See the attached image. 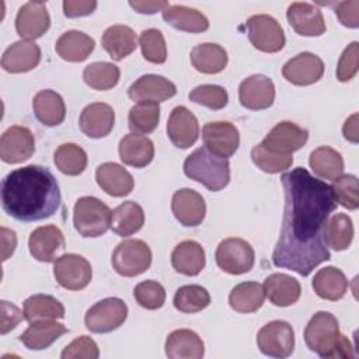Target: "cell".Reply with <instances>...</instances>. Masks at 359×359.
Returning <instances> with one entry per match:
<instances>
[{"label": "cell", "mask_w": 359, "mask_h": 359, "mask_svg": "<svg viewBox=\"0 0 359 359\" xmlns=\"http://www.w3.org/2000/svg\"><path fill=\"white\" fill-rule=\"evenodd\" d=\"M171 210L175 219L185 227L199 226L206 215V203L202 195L194 189H178L171 199Z\"/></svg>", "instance_id": "ffe728a7"}, {"label": "cell", "mask_w": 359, "mask_h": 359, "mask_svg": "<svg viewBox=\"0 0 359 359\" xmlns=\"http://www.w3.org/2000/svg\"><path fill=\"white\" fill-rule=\"evenodd\" d=\"M111 209L98 198L81 196L73 209L74 229L83 237H100L111 227Z\"/></svg>", "instance_id": "5b68a950"}, {"label": "cell", "mask_w": 359, "mask_h": 359, "mask_svg": "<svg viewBox=\"0 0 359 359\" xmlns=\"http://www.w3.org/2000/svg\"><path fill=\"white\" fill-rule=\"evenodd\" d=\"M129 6L140 14H156L157 11H164L170 3L168 1H156V0H135L129 1Z\"/></svg>", "instance_id": "6f0895ef"}, {"label": "cell", "mask_w": 359, "mask_h": 359, "mask_svg": "<svg viewBox=\"0 0 359 359\" xmlns=\"http://www.w3.org/2000/svg\"><path fill=\"white\" fill-rule=\"evenodd\" d=\"M1 208L20 222H38L56 213L60 188L55 175L42 165L29 164L8 172L1 181Z\"/></svg>", "instance_id": "7a4b0ae2"}, {"label": "cell", "mask_w": 359, "mask_h": 359, "mask_svg": "<svg viewBox=\"0 0 359 359\" xmlns=\"http://www.w3.org/2000/svg\"><path fill=\"white\" fill-rule=\"evenodd\" d=\"M282 74L294 86H310L323 77L324 62L311 52H302L283 65Z\"/></svg>", "instance_id": "e0dca14e"}, {"label": "cell", "mask_w": 359, "mask_h": 359, "mask_svg": "<svg viewBox=\"0 0 359 359\" xmlns=\"http://www.w3.org/2000/svg\"><path fill=\"white\" fill-rule=\"evenodd\" d=\"M184 174L216 192L230 182V164L227 158L210 153L206 147H199L185 158Z\"/></svg>", "instance_id": "277c9868"}, {"label": "cell", "mask_w": 359, "mask_h": 359, "mask_svg": "<svg viewBox=\"0 0 359 359\" xmlns=\"http://www.w3.org/2000/svg\"><path fill=\"white\" fill-rule=\"evenodd\" d=\"M324 237L327 247H331L335 251L346 250L353 238V224L352 219L345 213H335L328 217Z\"/></svg>", "instance_id": "60d3db41"}, {"label": "cell", "mask_w": 359, "mask_h": 359, "mask_svg": "<svg viewBox=\"0 0 359 359\" xmlns=\"http://www.w3.org/2000/svg\"><path fill=\"white\" fill-rule=\"evenodd\" d=\"M265 296L273 306L287 307L294 304L302 293L297 279L286 273H272L264 282Z\"/></svg>", "instance_id": "f1b7e54d"}, {"label": "cell", "mask_w": 359, "mask_h": 359, "mask_svg": "<svg viewBox=\"0 0 359 359\" xmlns=\"http://www.w3.org/2000/svg\"><path fill=\"white\" fill-rule=\"evenodd\" d=\"M115 123V112L105 102L88 104L80 114L79 126L81 132L93 139L105 137L109 135Z\"/></svg>", "instance_id": "603a6c76"}, {"label": "cell", "mask_w": 359, "mask_h": 359, "mask_svg": "<svg viewBox=\"0 0 359 359\" xmlns=\"http://www.w3.org/2000/svg\"><path fill=\"white\" fill-rule=\"evenodd\" d=\"M119 67L108 62L90 63L83 72L84 83L98 91H105L115 87L119 81Z\"/></svg>", "instance_id": "7bdbcfd3"}, {"label": "cell", "mask_w": 359, "mask_h": 359, "mask_svg": "<svg viewBox=\"0 0 359 359\" xmlns=\"http://www.w3.org/2000/svg\"><path fill=\"white\" fill-rule=\"evenodd\" d=\"M342 133H344V137L351 142V143H358L359 142V132H358V114H353L351 115L345 123H344V128H342Z\"/></svg>", "instance_id": "91938a15"}, {"label": "cell", "mask_w": 359, "mask_h": 359, "mask_svg": "<svg viewBox=\"0 0 359 359\" xmlns=\"http://www.w3.org/2000/svg\"><path fill=\"white\" fill-rule=\"evenodd\" d=\"M311 286L318 297L337 302L345 296L348 290V279L341 269L335 266H325L318 269L314 275Z\"/></svg>", "instance_id": "836d02e7"}, {"label": "cell", "mask_w": 359, "mask_h": 359, "mask_svg": "<svg viewBox=\"0 0 359 359\" xmlns=\"http://www.w3.org/2000/svg\"><path fill=\"white\" fill-rule=\"evenodd\" d=\"M50 27V17L42 1L22 4L15 17V31L24 41L41 38Z\"/></svg>", "instance_id": "2e32d148"}, {"label": "cell", "mask_w": 359, "mask_h": 359, "mask_svg": "<svg viewBox=\"0 0 359 359\" xmlns=\"http://www.w3.org/2000/svg\"><path fill=\"white\" fill-rule=\"evenodd\" d=\"M238 100L247 109L259 111L269 108L275 100L273 81L264 74L247 77L238 87Z\"/></svg>", "instance_id": "ac0fdd59"}, {"label": "cell", "mask_w": 359, "mask_h": 359, "mask_svg": "<svg viewBox=\"0 0 359 359\" xmlns=\"http://www.w3.org/2000/svg\"><path fill=\"white\" fill-rule=\"evenodd\" d=\"M358 65H359V43L353 41L351 45H348L337 66V79L339 81H349L353 79V76L358 73Z\"/></svg>", "instance_id": "f5cc1de1"}, {"label": "cell", "mask_w": 359, "mask_h": 359, "mask_svg": "<svg viewBox=\"0 0 359 359\" xmlns=\"http://www.w3.org/2000/svg\"><path fill=\"white\" fill-rule=\"evenodd\" d=\"M0 334L4 335L8 331H11L13 328H15L18 325V323L24 318V313H21V310L7 302V300H1L0 302Z\"/></svg>", "instance_id": "db71d44e"}, {"label": "cell", "mask_w": 359, "mask_h": 359, "mask_svg": "<svg viewBox=\"0 0 359 359\" xmlns=\"http://www.w3.org/2000/svg\"><path fill=\"white\" fill-rule=\"evenodd\" d=\"M309 139L307 129L300 128L299 125L283 121L276 123L269 133L264 137L261 144L273 153L278 154H292L293 151L302 149Z\"/></svg>", "instance_id": "4fadbf2b"}, {"label": "cell", "mask_w": 359, "mask_h": 359, "mask_svg": "<svg viewBox=\"0 0 359 359\" xmlns=\"http://www.w3.org/2000/svg\"><path fill=\"white\" fill-rule=\"evenodd\" d=\"M133 296L136 302L147 310H157L163 307L165 302V290L156 280H143L137 283L133 289Z\"/></svg>", "instance_id": "f907efd6"}, {"label": "cell", "mask_w": 359, "mask_h": 359, "mask_svg": "<svg viewBox=\"0 0 359 359\" xmlns=\"http://www.w3.org/2000/svg\"><path fill=\"white\" fill-rule=\"evenodd\" d=\"M94 39L81 31H66L56 41V53L67 62H83L94 50Z\"/></svg>", "instance_id": "d6a6232c"}, {"label": "cell", "mask_w": 359, "mask_h": 359, "mask_svg": "<svg viewBox=\"0 0 359 359\" xmlns=\"http://www.w3.org/2000/svg\"><path fill=\"white\" fill-rule=\"evenodd\" d=\"M55 165L66 175H79L87 167V154L76 143L60 144L53 156Z\"/></svg>", "instance_id": "ee69618b"}, {"label": "cell", "mask_w": 359, "mask_h": 359, "mask_svg": "<svg viewBox=\"0 0 359 359\" xmlns=\"http://www.w3.org/2000/svg\"><path fill=\"white\" fill-rule=\"evenodd\" d=\"M280 181L285 189V212L272 262L278 268L309 276L316 266L331 258L324 229L337 201L331 187L303 167L285 172Z\"/></svg>", "instance_id": "6da1fadb"}, {"label": "cell", "mask_w": 359, "mask_h": 359, "mask_svg": "<svg viewBox=\"0 0 359 359\" xmlns=\"http://www.w3.org/2000/svg\"><path fill=\"white\" fill-rule=\"evenodd\" d=\"M139 45L142 49L143 57L156 65H161L167 59V46L164 36L160 29L149 28L142 31L139 38Z\"/></svg>", "instance_id": "c3c4849f"}, {"label": "cell", "mask_w": 359, "mask_h": 359, "mask_svg": "<svg viewBox=\"0 0 359 359\" xmlns=\"http://www.w3.org/2000/svg\"><path fill=\"white\" fill-rule=\"evenodd\" d=\"M128 317V306L119 297H107L91 306L84 317L88 331L105 334L119 328Z\"/></svg>", "instance_id": "ba28073f"}, {"label": "cell", "mask_w": 359, "mask_h": 359, "mask_svg": "<svg viewBox=\"0 0 359 359\" xmlns=\"http://www.w3.org/2000/svg\"><path fill=\"white\" fill-rule=\"evenodd\" d=\"M251 158L258 168L269 174L286 171L293 164L292 154H278V153L269 151L261 143L252 147Z\"/></svg>", "instance_id": "7dc6e473"}, {"label": "cell", "mask_w": 359, "mask_h": 359, "mask_svg": "<svg viewBox=\"0 0 359 359\" xmlns=\"http://www.w3.org/2000/svg\"><path fill=\"white\" fill-rule=\"evenodd\" d=\"M304 342L324 359L355 358L351 341L339 332L338 320L328 311L316 313L304 328Z\"/></svg>", "instance_id": "3957f363"}, {"label": "cell", "mask_w": 359, "mask_h": 359, "mask_svg": "<svg viewBox=\"0 0 359 359\" xmlns=\"http://www.w3.org/2000/svg\"><path fill=\"white\" fill-rule=\"evenodd\" d=\"M165 355L170 359H201L205 355V345L196 332L175 330L165 339Z\"/></svg>", "instance_id": "484cf974"}, {"label": "cell", "mask_w": 359, "mask_h": 359, "mask_svg": "<svg viewBox=\"0 0 359 359\" xmlns=\"http://www.w3.org/2000/svg\"><path fill=\"white\" fill-rule=\"evenodd\" d=\"M330 187L337 203L349 210H356L359 208V182L355 175L341 174L332 180V185Z\"/></svg>", "instance_id": "bcb514c9"}, {"label": "cell", "mask_w": 359, "mask_h": 359, "mask_svg": "<svg viewBox=\"0 0 359 359\" xmlns=\"http://www.w3.org/2000/svg\"><path fill=\"white\" fill-rule=\"evenodd\" d=\"M67 332L66 325L50 321H36L31 323L29 327L20 335V341L25 348L31 351H42L49 348L59 337Z\"/></svg>", "instance_id": "1f68e13d"}, {"label": "cell", "mask_w": 359, "mask_h": 359, "mask_svg": "<svg viewBox=\"0 0 359 359\" xmlns=\"http://www.w3.org/2000/svg\"><path fill=\"white\" fill-rule=\"evenodd\" d=\"M161 13H163L164 21L180 31L198 34L209 28V20L206 18V15L192 7L174 4V6H168Z\"/></svg>", "instance_id": "e575fe53"}, {"label": "cell", "mask_w": 359, "mask_h": 359, "mask_svg": "<svg viewBox=\"0 0 359 359\" xmlns=\"http://www.w3.org/2000/svg\"><path fill=\"white\" fill-rule=\"evenodd\" d=\"M101 45L105 52L116 62L129 56L137 46L135 31L122 24L108 27L101 38Z\"/></svg>", "instance_id": "f546056e"}, {"label": "cell", "mask_w": 359, "mask_h": 359, "mask_svg": "<svg viewBox=\"0 0 359 359\" xmlns=\"http://www.w3.org/2000/svg\"><path fill=\"white\" fill-rule=\"evenodd\" d=\"M310 167L323 180H335L344 171V158L339 151L328 146H320L310 153Z\"/></svg>", "instance_id": "ab89813d"}, {"label": "cell", "mask_w": 359, "mask_h": 359, "mask_svg": "<svg viewBox=\"0 0 359 359\" xmlns=\"http://www.w3.org/2000/svg\"><path fill=\"white\" fill-rule=\"evenodd\" d=\"M154 157V144L153 142L139 133L125 135L119 142V158L123 164L143 168L151 163Z\"/></svg>", "instance_id": "83f0119b"}, {"label": "cell", "mask_w": 359, "mask_h": 359, "mask_svg": "<svg viewBox=\"0 0 359 359\" xmlns=\"http://www.w3.org/2000/svg\"><path fill=\"white\" fill-rule=\"evenodd\" d=\"M100 356L95 341L87 335H81L72 341L63 351L62 359H97Z\"/></svg>", "instance_id": "816d5d0a"}, {"label": "cell", "mask_w": 359, "mask_h": 359, "mask_svg": "<svg viewBox=\"0 0 359 359\" xmlns=\"http://www.w3.org/2000/svg\"><path fill=\"white\" fill-rule=\"evenodd\" d=\"M177 94L175 84L158 74L140 76L129 88L128 95L137 102H163Z\"/></svg>", "instance_id": "44dd1931"}, {"label": "cell", "mask_w": 359, "mask_h": 359, "mask_svg": "<svg viewBox=\"0 0 359 359\" xmlns=\"http://www.w3.org/2000/svg\"><path fill=\"white\" fill-rule=\"evenodd\" d=\"M24 318L31 324L36 321L60 320L65 317L63 304L50 294H32L24 302Z\"/></svg>", "instance_id": "74e56055"}, {"label": "cell", "mask_w": 359, "mask_h": 359, "mask_svg": "<svg viewBox=\"0 0 359 359\" xmlns=\"http://www.w3.org/2000/svg\"><path fill=\"white\" fill-rule=\"evenodd\" d=\"M264 300V286L258 282H241L229 294L230 307L238 313H254L262 307Z\"/></svg>", "instance_id": "f35d334b"}, {"label": "cell", "mask_w": 359, "mask_h": 359, "mask_svg": "<svg viewBox=\"0 0 359 359\" xmlns=\"http://www.w3.org/2000/svg\"><path fill=\"white\" fill-rule=\"evenodd\" d=\"M167 135L178 149H188L198 140L199 123L187 107H175L167 122Z\"/></svg>", "instance_id": "d6986e66"}, {"label": "cell", "mask_w": 359, "mask_h": 359, "mask_svg": "<svg viewBox=\"0 0 359 359\" xmlns=\"http://www.w3.org/2000/svg\"><path fill=\"white\" fill-rule=\"evenodd\" d=\"M95 8H97V1L94 0H65L63 1V13L67 18L88 15Z\"/></svg>", "instance_id": "9f6ffc18"}, {"label": "cell", "mask_w": 359, "mask_h": 359, "mask_svg": "<svg viewBox=\"0 0 359 359\" xmlns=\"http://www.w3.org/2000/svg\"><path fill=\"white\" fill-rule=\"evenodd\" d=\"M257 345L266 356L287 358L294 349V331L286 321H269L258 331Z\"/></svg>", "instance_id": "30bf717a"}, {"label": "cell", "mask_w": 359, "mask_h": 359, "mask_svg": "<svg viewBox=\"0 0 359 359\" xmlns=\"http://www.w3.org/2000/svg\"><path fill=\"white\" fill-rule=\"evenodd\" d=\"M188 97L192 102L201 104L213 111H219L224 108L229 102L227 91L222 86H216V84L198 86L188 94Z\"/></svg>", "instance_id": "681fc988"}, {"label": "cell", "mask_w": 359, "mask_h": 359, "mask_svg": "<svg viewBox=\"0 0 359 359\" xmlns=\"http://www.w3.org/2000/svg\"><path fill=\"white\" fill-rule=\"evenodd\" d=\"M151 265V250L137 238L121 241L112 252V266L116 273L132 278L143 273Z\"/></svg>", "instance_id": "8992f818"}, {"label": "cell", "mask_w": 359, "mask_h": 359, "mask_svg": "<svg viewBox=\"0 0 359 359\" xmlns=\"http://www.w3.org/2000/svg\"><path fill=\"white\" fill-rule=\"evenodd\" d=\"M202 139L205 147L222 158L231 157L240 144V133L237 128L226 121L205 123Z\"/></svg>", "instance_id": "7c38bea8"}, {"label": "cell", "mask_w": 359, "mask_h": 359, "mask_svg": "<svg viewBox=\"0 0 359 359\" xmlns=\"http://www.w3.org/2000/svg\"><path fill=\"white\" fill-rule=\"evenodd\" d=\"M32 108L36 119L45 126H56L65 121V101L53 90H41L32 100Z\"/></svg>", "instance_id": "4dcf8cb0"}, {"label": "cell", "mask_w": 359, "mask_h": 359, "mask_svg": "<svg viewBox=\"0 0 359 359\" xmlns=\"http://www.w3.org/2000/svg\"><path fill=\"white\" fill-rule=\"evenodd\" d=\"M335 14L342 25L348 28L359 27V1L358 0L337 3Z\"/></svg>", "instance_id": "11a10c76"}, {"label": "cell", "mask_w": 359, "mask_h": 359, "mask_svg": "<svg viewBox=\"0 0 359 359\" xmlns=\"http://www.w3.org/2000/svg\"><path fill=\"white\" fill-rule=\"evenodd\" d=\"M171 264L177 272L187 276H196L206 264L205 250L198 241H181L171 252Z\"/></svg>", "instance_id": "4316f807"}, {"label": "cell", "mask_w": 359, "mask_h": 359, "mask_svg": "<svg viewBox=\"0 0 359 359\" xmlns=\"http://www.w3.org/2000/svg\"><path fill=\"white\" fill-rule=\"evenodd\" d=\"M248 39L261 52L275 53L285 46V34L280 24L268 14L251 15L247 22Z\"/></svg>", "instance_id": "9c48e42d"}, {"label": "cell", "mask_w": 359, "mask_h": 359, "mask_svg": "<svg viewBox=\"0 0 359 359\" xmlns=\"http://www.w3.org/2000/svg\"><path fill=\"white\" fill-rule=\"evenodd\" d=\"M35 151V139L25 126H10L0 139V157L4 163L17 164L28 160Z\"/></svg>", "instance_id": "9a60e30c"}, {"label": "cell", "mask_w": 359, "mask_h": 359, "mask_svg": "<svg viewBox=\"0 0 359 359\" xmlns=\"http://www.w3.org/2000/svg\"><path fill=\"white\" fill-rule=\"evenodd\" d=\"M41 62V49L32 41L11 43L1 56V67L8 73H25L35 69Z\"/></svg>", "instance_id": "cb8c5ba5"}, {"label": "cell", "mask_w": 359, "mask_h": 359, "mask_svg": "<svg viewBox=\"0 0 359 359\" xmlns=\"http://www.w3.org/2000/svg\"><path fill=\"white\" fill-rule=\"evenodd\" d=\"M1 244H3V255L1 259L6 261L10 255H13L15 245H17V237L13 230H8L6 227H1Z\"/></svg>", "instance_id": "680465c9"}, {"label": "cell", "mask_w": 359, "mask_h": 359, "mask_svg": "<svg viewBox=\"0 0 359 359\" xmlns=\"http://www.w3.org/2000/svg\"><path fill=\"white\" fill-rule=\"evenodd\" d=\"M29 254L41 262H55L66 248L65 236L59 227L46 224L36 227L28 240Z\"/></svg>", "instance_id": "5bb4252c"}, {"label": "cell", "mask_w": 359, "mask_h": 359, "mask_svg": "<svg viewBox=\"0 0 359 359\" xmlns=\"http://www.w3.org/2000/svg\"><path fill=\"white\" fill-rule=\"evenodd\" d=\"M290 27L303 36H320L325 32L323 13L310 3L294 1L286 11Z\"/></svg>", "instance_id": "7402d4cb"}, {"label": "cell", "mask_w": 359, "mask_h": 359, "mask_svg": "<svg viewBox=\"0 0 359 359\" xmlns=\"http://www.w3.org/2000/svg\"><path fill=\"white\" fill-rule=\"evenodd\" d=\"M210 303L209 292L199 285L181 286L174 294V307L181 313H198Z\"/></svg>", "instance_id": "f6af8a7d"}, {"label": "cell", "mask_w": 359, "mask_h": 359, "mask_svg": "<svg viewBox=\"0 0 359 359\" xmlns=\"http://www.w3.org/2000/svg\"><path fill=\"white\" fill-rule=\"evenodd\" d=\"M215 258L222 271L231 275H241L252 269L255 252L251 244L245 240L230 237L219 243Z\"/></svg>", "instance_id": "52a82bcc"}, {"label": "cell", "mask_w": 359, "mask_h": 359, "mask_svg": "<svg viewBox=\"0 0 359 359\" xmlns=\"http://www.w3.org/2000/svg\"><path fill=\"white\" fill-rule=\"evenodd\" d=\"M227 52L217 43H199L191 52L192 66L203 74L220 73L227 66Z\"/></svg>", "instance_id": "8d00e7d4"}, {"label": "cell", "mask_w": 359, "mask_h": 359, "mask_svg": "<svg viewBox=\"0 0 359 359\" xmlns=\"http://www.w3.org/2000/svg\"><path fill=\"white\" fill-rule=\"evenodd\" d=\"M144 224V212L142 206L133 201L118 205L111 213V229L121 237L137 233Z\"/></svg>", "instance_id": "d590c367"}, {"label": "cell", "mask_w": 359, "mask_h": 359, "mask_svg": "<svg viewBox=\"0 0 359 359\" xmlns=\"http://www.w3.org/2000/svg\"><path fill=\"white\" fill-rule=\"evenodd\" d=\"M98 187L111 196L121 198L132 192L135 181L132 174L116 163H102L95 170Z\"/></svg>", "instance_id": "d4e9b609"}, {"label": "cell", "mask_w": 359, "mask_h": 359, "mask_svg": "<svg viewBox=\"0 0 359 359\" xmlns=\"http://www.w3.org/2000/svg\"><path fill=\"white\" fill-rule=\"evenodd\" d=\"M160 121V105L157 102H137L133 105L128 115L129 129L132 133L147 135L151 133Z\"/></svg>", "instance_id": "b9f144b4"}, {"label": "cell", "mask_w": 359, "mask_h": 359, "mask_svg": "<svg viewBox=\"0 0 359 359\" xmlns=\"http://www.w3.org/2000/svg\"><path fill=\"white\" fill-rule=\"evenodd\" d=\"M53 276L62 287L67 290H81L90 283L93 271L84 257L79 254H65L55 261Z\"/></svg>", "instance_id": "8fae6325"}]
</instances>
